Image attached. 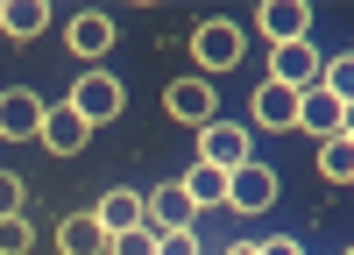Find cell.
<instances>
[{
	"label": "cell",
	"mask_w": 354,
	"mask_h": 255,
	"mask_svg": "<svg viewBox=\"0 0 354 255\" xmlns=\"http://www.w3.org/2000/svg\"><path fill=\"white\" fill-rule=\"evenodd\" d=\"M192 57H198V78H213V71H234L248 57V36H241V21H227V15H205L192 28Z\"/></svg>",
	"instance_id": "1"
},
{
	"label": "cell",
	"mask_w": 354,
	"mask_h": 255,
	"mask_svg": "<svg viewBox=\"0 0 354 255\" xmlns=\"http://www.w3.org/2000/svg\"><path fill=\"white\" fill-rule=\"evenodd\" d=\"M85 128H100V121H121V106H128V85L113 78V71H78L71 85V100H64Z\"/></svg>",
	"instance_id": "2"
},
{
	"label": "cell",
	"mask_w": 354,
	"mask_h": 255,
	"mask_svg": "<svg viewBox=\"0 0 354 255\" xmlns=\"http://www.w3.org/2000/svg\"><path fill=\"white\" fill-rule=\"evenodd\" d=\"M277 191H283L277 163L248 156L241 170H227V206H220V213H270V206H277Z\"/></svg>",
	"instance_id": "3"
},
{
	"label": "cell",
	"mask_w": 354,
	"mask_h": 255,
	"mask_svg": "<svg viewBox=\"0 0 354 255\" xmlns=\"http://www.w3.org/2000/svg\"><path fill=\"white\" fill-rule=\"evenodd\" d=\"M163 113L170 121H185V128H205V121H220V93H213V78H170V93H163Z\"/></svg>",
	"instance_id": "4"
},
{
	"label": "cell",
	"mask_w": 354,
	"mask_h": 255,
	"mask_svg": "<svg viewBox=\"0 0 354 255\" xmlns=\"http://www.w3.org/2000/svg\"><path fill=\"white\" fill-rule=\"evenodd\" d=\"M255 156V135L241 121H205L198 128V163H213V170H241Z\"/></svg>",
	"instance_id": "5"
},
{
	"label": "cell",
	"mask_w": 354,
	"mask_h": 255,
	"mask_svg": "<svg viewBox=\"0 0 354 255\" xmlns=\"http://www.w3.org/2000/svg\"><path fill=\"white\" fill-rule=\"evenodd\" d=\"M64 36H71V57H85V71H100V57L121 43V21H113V15H100V8H85V15H71V28H64Z\"/></svg>",
	"instance_id": "6"
},
{
	"label": "cell",
	"mask_w": 354,
	"mask_h": 255,
	"mask_svg": "<svg viewBox=\"0 0 354 255\" xmlns=\"http://www.w3.org/2000/svg\"><path fill=\"white\" fill-rule=\"evenodd\" d=\"M255 28H262L277 50H283V43H312V8H305V0H262V8H255Z\"/></svg>",
	"instance_id": "7"
},
{
	"label": "cell",
	"mask_w": 354,
	"mask_h": 255,
	"mask_svg": "<svg viewBox=\"0 0 354 255\" xmlns=\"http://www.w3.org/2000/svg\"><path fill=\"white\" fill-rule=\"evenodd\" d=\"M192 220H198V206L185 198V185H156L142 198V227H149V234H185Z\"/></svg>",
	"instance_id": "8"
},
{
	"label": "cell",
	"mask_w": 354,
	"mask_h": 255,
	"mask_svg": "<svg viewBox=\"0 0 354 255\" xmlns=\"http://www.w3.org/2000/svg\"><path fill=\"white\" fill-rule=\"evenodd\" d=\"M43 93H28V85H8L0 93V142H36V128H43Z\"/></svg>",
	"instance_id": "9"
},
{
	"label": "cell",
	"mask_w": 354,
	"mask_h": 255,
	"mask_svg": "<svg viewBox=\"0 0 354 255\" xmlns=\"http://www.w3.org/2000/svg\"><path fill=\"white\" fill-rule=\"evenodd\" d=\"M319 64H326V50H319V43H283V50L270 57V85L305 93V85H319Z\"/></svg>",
	"instance_id": "10"
},
{
	"label": "cell",
	"mask_w": 354,
	"mask_h": 255,
	"mask_svg": "<svg viewBox=\"0 0 354 255\" xmlns=\"http://www.w3.org/2000/svg\"><path fill=\"white\" fill-rule=\"evenodd\" d=\"M298 128H305L312 142L347 135V100H333V93H319V85H305V93H298Z\"/></svg>",
	"instance_id": "11"
},
{
	"label": "cell",
	"mask_w": 354,
	"mask_h": 255,
	"mask_svg": "<svg viewBox=\"0 0 354 255\" xmlns=\"http://www.w3.org/2000/svg\"><path fill=\"white\" fill-rule=\"evenodd\" d=\"M36 135H43V149H50V156H78L85 142H93V128H85L64 100H50V106H43V128H36Z\"/></svg>",
	"instance_id": "12"
},
{
	"label": "cell",
	"mask_w": 354,
	"mask_h": 255,
	"mask_svg": "<svg viewBox=\"0 0 354 255\" xmlns=\"http://www.w3.org/2000/svg\"><path fill=\"white\" fill-rule=\"evenodd\" d=\"M248 121L255 128H298V93H290V85H270V78H262L255 85V100H248Z\"/></svg>",
	"instance_id": "13"
},
{
	"label": "cell",
	"mask_w": 354,
	"mask_h": 255,
	"mask_svg": "<svg viewBox=\"0 0 354 255\" xmlns=\"http://www.w3.org/2000/svg\"><path fill=\"white\" fill-rule=\"evenodd\" d=\"M50 28V0H0V36L8 43H36Z\"/></svg>",
	"instance_id": "14"
},
{
	"label": "cell",
	"mask_w": 354,
	"mask_h": 255,
	"mask_svg": "<svg viewBox=\"0 0 354 255\" xmlns=\"http://www.w3.org/2000/svg\"><path fill=\"white\" fill-rule=\"evenodd\" d=\"M57 255H106V234L93 213H64L57 220Z\"/></svg>",
	"instance_id": "15"
},
{
	"label": "cell",
	"mask_w": 354,
	"mask_h": 255,
	"mask_svg": "<svg viewBox=\"0 0 354 255\" xmlns=\"http://www.w3.org/2000/svg\"><path fill=\"white\" fill-rule=\"evenodd\" d=\"M93 220H100V234L113 241V234H128V227H142V191H106L100 206H93Z\"/></svg>",
	"instance_id": "16"
},
{
	"label": "cell",
	"mask_w": 354,
	"mask_h": 255,
	"mask_svg": "<svg viewBox=\"0 0 354 255\" xmlns=\"http://www.w3.org/2000/svg\"><path fill=\"white\" fill-rule=\"evenodd\" d=\"M177 185H185V198H192L198 213H213V206H227V170H213V163H192L185 178H177Z\"/></svg>",
	"instance_id": "17"
},
{
	"label": "cell",
	"mask_w": 354,
	"mask_h": 255,
	"mask_svg": "<svg viewBox=\"0 0 354 255\" xmlns=\"http://www.w3.org/2000/svg\"><path fill=\"white\" fill-rule=\"evenodd\" d=\"M312 170H319L326 185H347V178H354V135H326V142H319V156H312Z\"/></svg>",
	"instance_id": "18"
},
{
	"label": "cell",
	"mask_w": 354,
	"mask_h": 255,
	"mask_svg": "<svg viewBox=\"0 0 354 255\" xmlns=\"http://www.w3.org/2000/svg\"><path fill=\"white\" fill-rule=\"evenodd\" d=\"M319 93H333V100L354 93V50H333L326 64H319Z\"/></svg>",
	"instance_id": "19"
},
{
	"label": "cell",
	"mask_w": 354,
	"mask_h": 255,
	"mask_svg": "<svg viewBox=\"0 0 354 255\" xmlns=\"http://www.w3.org/2000/svg\"><path fill=\"white\" fill-rule=\"evenodd\" d=\"M28 248H36V220L8 213V220H0V255H28Z\"/></svg>",
	"instance_id": "20"
},
{
	"label": "cell",
	"mask_w": 354,
	"mask_h": 255,
	"mask_svg": "<svg viewBox=\"0 0 354 255\" xmlns=\"http://www.w3.org/2000/svg\"><path fill=\"white\" fill-rule=\"evenodd\" d=\"M106 255H156V234H149V227H128V234L106 241Z\"/></svg>",
	"instance_id": "21"
},
{
	"label": "cell",
	"mask_w": 354,
	"mask_h": 255,
	"mask_svg": "<svg viewBox=\"0 0 354 255\" xmlns=\"http://www.w3.org/2000/svg\"><path fill=\"white\" fill-rule=\"evenodd\" d=\"M156 255H205V248H198V234L185 227V234H156Z\"/></svg>",
	"instance_id": "22"
},
{
	"label": "cell",
	"mask_w": 354,
	"mask_h": 255,
	"mask_svg": "<svg viewBox=\"0 0 354 255\" xmlns=\"http://www.w3.org/2000/svg\"><path fill=\"white\" fill-rule=\"evenodd\" d=\"M21 178H15V170H0V220H8V213H21Z\"/></svg>",
	"instance_id": "23"
},
{
	"label": "cell",
	"mask_w": 354,
	"mask_h": 255,
	"mask_svg": "<svg viewBox=\"0 0 354 255\" xmlns=\"http://www.w3.org/2000/svg\"><path fill=\"white\" fill-rule=\"evenodd\" d=\"M255 255H305V241H290V234H270V241H255Z\"/></svg>",
	"instance_id": "24"
},
{
	"label": "cell",
	"mask_w": 354,
	"mask_h": 255,
	"mask_svg": "<svg viewBox=\"0 0 354 255\" xmlns=\"http://www.w3.org/2000/svg\"><path fill=\"white\" fill-rule=\"evenodd\" d=\"M220 255H255V241H234V248H220Z\"/></svg>",
	"instance_id": "25"
}]
</instances>
